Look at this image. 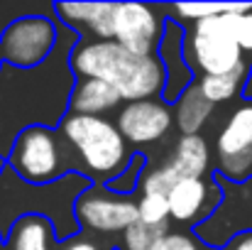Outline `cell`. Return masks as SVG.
<instances>
[{
  "mask_svg": "<svg viewBox=\"0 0 252 250\" xmlns=\"http://www.w3.org/2000/svg\"><path fill=\"white\" fill-rule=\"evenodd\" d=\"M5 169H7V160L0 155V177H2V172H5Z\"/></svg>",
  "mask_w": 252,
  "mask_h": 250,
  "instance_id": "cell-31",
  "label": "cell"
},
{
  "mask_svg": "<svg viewBox=\"0 0 252 250\" xmlns=\"http://www.w3.org/2000/svg\"><path fill=\"white\" fill-rule=\"evenodd\" d=\"M147 165V155H135L132 157V162L130 167L118 177V179H113L110 184H105L110 191H115V194H125V196H132L140 186H142V169Z\"/></svg>",
  "mask_w": 252,
  "mask_h": 250,
  "instance_id": "cell-20",
  "label": "cell"
},
{
  "mask_svg": "<svg viewBox=\"0 0 252 250\" xmlns=\"http://www.w3.org/2000/svg\"><path fill=\"white\" fill-rule=\"evenodd\" d=\"M211 165V150L208 143L201 135H181L174 145V155L164 167L152 169L142 177V194H162L169 191L184 181V179H203Z\"/></svg>",
  "mask_w": 252,
  "mask_h": 250,
  "instance_id": "cell-10",
  "label": "cell"
},
{
  "mask_svg": "<svg viewBox=\"0 0 252 250\" xmlns=\"http://www.w3.org/2000/svg\"><path fill=\"white\" fill-rule=\"evenodd\" d=\"M120 93L110 83L100 79H76L71 98H69V113L76 115H103L113 110L120 103Z\"/></svg>",
  "mask_w": 252,
  "mask_h": 250,
  "instance_id": "cell-14",
  "label": "cell"
},
{
  "mask_svg": "<svg viewBox=\"0 0 252 250\" xmlns=\"http://www.w3.org/2000/svg\"><path fill=\"white\" fill-rule=\"evenodd\" d=\"M174 108H176L174 118H176V125H179L181 135H198L201 125L208 120V115H211V110H213V103L201 93L198 83H193V86L174 103Z\"/></svg>",
  "mask_w": 252,
  "mask_h": 250,
  "instance_id": "cell-17",
  "label": "cell"
},
{
  "mask_svg": "<svg viewBox=\"0 0 252 250\" xmlns=\"http://www.w3.org/2000/svg\"><path fill=\"white\" fill-rule=\"evenodd\" d=\"M243 98L252 101V64H250V71H248V79H245V86H243Z\"/></svg>",
  "mask_w": 252,
  "mask_h": 250,
  "instance_id": "cell-30",
  "label": "cell"
},
{
  "mask_svg": "<svg viewBox=\"0 0 252 250\" xmlns=\"http://www.w3.org/2000/svg\"><path fill=\"white\" fill-rule=\"evenodd\" d=\"M167 17L159 7L145 2H115L113 15V39L137 57H155L164 37Z\"/></svg>",
  "mask_w": 252,
  "mask_h": 250,
  "instance_id": "cell-9",
  "label": "cell"
},
{
  "mask_svg": "<svg viewBox=\"0 0 252 250\" xmlns=\"http://www.w3.org/2000/svg\"><path fill=\"white\" fill-rule=\"evenodd\" d=\"M59 44V22L49 15L15 20L0 37V57L15 69H37L52 59Z\"/></svg>",
  "mask_w": 252,
  "mask_h": 250,
  "instance_id": "cell-6",
  "label": "cell"
},
{
  "mask_svg": "<svg viewBox=\"0 0 252 250\" xmlns=\"http://www.w3.org/2000/svg\"><path fill=\"white\" fill-rule=\"evenodd\" d=\"M171 218L179 223H203L223 201V189L218 181L211 179H184L167 194Z\"/></svg>",
  "mask_w": 252,
  "mask_h": 250,
  "instance_id": "cell-13",
  "label": "cell"
},
{
  "mask_svg": "<svg viewBox=\"0 0 252 250\" xmlns=\"http://www.w3.org/2000/svg\"><path fill=\"white\" fill-rule=\"evenodd\" d=\"M0 250H7V241H5V236H2V231H0Z\"/></svg>",
  "mask_w": 252,
  "mask_h": 250,
  "instance_id": "cell-32",
  "label": "cell"
},
{
  "mask_svg": "<svg viewBox=\"0 0 252 250\" xmlns=\"http://www.w3.org/2000/svg\"><path fill=\"white\" fill-rule=\"evenodd\" d=\"M7 165L22 181L34 186L54 184L66 174H84L79 155L59 128L54 130L44 125H32L20 133L12 152L7 155Z\"/></svg>",
  "mask_w": 252,
  "mask_h": 250,
  "instance_id": "cell-4",
  "label": "cell"
},
{
  "mask_svg": "<svg viewBox=\"0 0 252 250\" xmlns=\"http://www.w3.org/2000/svg\"><path fill=\"white\" fill-rule=\"evenodd\" d=\"M74 216L79 226L93 233H125L135 221H140V201L125 194H115L103 184H93L76 199Z\"/></svg>",
  "mask_w": 252,
  "mask_h": 250,
  "instance_id": "cell-8",
  "label": "cell"
},
{
  "mask_svg": "<svg viewBox=\"0 0 252 250\" xmlns=\"http://www.w3.org/2000/svg\"><path fill=\"white\" fill-rule=\"evenodd\" d=\"M59 133L79 155L84 174L93 179V184H110L118 179L132 162L127 140L103 115H76L69 113L59 125Z\"/></svg>",
  "mask_w": 252,
  "mask_h": 250,
  "instance_id": "cell-3",
  "label": "cell"
},
{
  "mask_svg": "<svg viewBox=\"0 0 252 250\" xmlns=\"http://www.w3.org/2000/svg\"><path fill=\"white\" fill-rule=\"evenodd\" d=\"M171 218L169 199L162 194H142L140 199V221L150 226H164Z\"/></svg>",
  "mask_w": 252,
  "mask_h": 250,
  "instance_id": "cell-21",
  "label": "cell"
},
{
  "mask_svg": "<svg viewBox=\"0 0 252 250\" xmlns=\"http://www.w3.org/2000/svg\"><path fill=\"white\" fill-rule=\"evenodd\" d=\"M155 250H198V241L189 233H169L155 246Z\"/></svg>",
  "mask_w": 252,
  "mask_h": 250,
  "instance_id": "cell-27",
  "label": "cell"
},
{
  "mask_svg": "<svg viewBox=\"0 0 252 250\" xmlns=\"http://www.w3.org/2000/svg\"><path fill=\"white\" fill-rule=\"evenodd\" d=\"M64 250H100L95 243H91V241H69V246Z\"/></svg>",
  "mask_w": 252,
  "mask_h": 250,
  "instance_id": "cell-29",
  "label": "cell"
},
{
  "mask_svg": "<svg viewBox=\"0 0 252 250\" xmlns=\"http://www.w3.org/2000/svg\"><path fill=\"white\" fill-rule=\"evenodd\" d=\"M184 44H186V30L179 20L167 17V27H164V37L159 42V49H157V57L167 71V86H164V93H162V101L164 103H176L191 86H193V69L189 67L186 62V54H184Z\"/></svg>",
  "mask_w": 252,
  "mask_h": 250,
  "instance_id": "cell-12",
  "label": "cell"
},
{
  "mask_svg": "<svg viewBox=\"0 0 252 250\" xmlns=\"http://www.w3.org/2000/svg\"><path fill=\"white\" fill-rule=\"evenodd\" d=\"M248 67L243 64L238 71H233V74H223V76H201L198 79V88H201V93L216 106V103H225V101H230V98H235V93L238 91H243V86H245V79H248Z\"/></svg>",
  "mask_w": 252,
  "mask_h": 250,
  "instance_id": "cell-18",
  "label": "cell"
},
{
  "mask_svg": "<svg viewBox=\"0 0 252 250\" xmlns=\"http://www.w3.org/2000/svg\"><path fill=\"white\" fill-rule=\"evenodd\" d=\"M213 181L220 184L223 201L203 223L193 226V236L208 248H228L233 238L252 231V179L235 184L216 172Z\"/></svg>",
  "mask_w": 252,
  "mask_h": 250,
  "instance_id": "cell-7",
  "label": "cell"
},
{
  "mask_svg": "<svg viewBox=\"0 0 252 250\" xmlns=\"http://www.w3.org/2000/svg\"><path fill=\"white\" fill-rule=\"evenodd\" d=\"M184 54L193 74L201 71L203 76H223L238 71L245 59L240 44L235 42L230 12L193 22V30L184 44Z\"/></svg>",
  "mask_w": 252,
  "mask_h": 250,
  "instance_id": "cell-5",
  "label": "cell"
},
{
  "mask_svg": "<svg viewBox=\"0 0 252 250\" xmlns=\"http://www.w3.org/2000/svg\"><path fill=\"white\" fill-rule=\"evenodd\" d=\"M71 71L76 79H100L110 83L123 101H152L164 93L167 71L159 57H137L115 39L79 42L71 52Z\"/></svg>",
  "mask_w": 252,
  "mask_h": 250,
  "instance_id": "cell-2",
  "label": "cell"
},
{
  "mask_svg": "<svg viewBox=\"0 0 252 250\" xmlns=\"http://www.w3.org/2000/svg\"><path fill=\"white\" fill-rule=\"evenodd\" d=\"M81 42V32L59 22V44L52 59L37 69H0V155L7 160L15 140L32 125L59 128L69 115V98L76 76L71 71V52Z\"/></svg>",
  "mask_w": 252,
  "mask_h": 250,
  "instance_id": "cell-1",
  "label": "cell"
},
{
  "mask_svg": "<svg viewBox=\"0 0 252 250\" xmlns=\"http://www.w3.org/2000/svg\"><path fill=\"white\" fill-rule=\"evenodd\" d=\"M95 10V2H54V15H57V22L76 30L81 25H88L91 15Z\"/></svg>",
  "mask_w": 252,
  "mask_h": 250,
  "instance_id": "cell-22",
  "label": "cell"
},
{
  "mask_svg": "<svg viewBox=\"0 0 252 250\" xmlns=\"http://www.w3.org/2000/svg\"><path fill=\"white\" fill-rule=\"evenodd\" d=\"M57 243V231L54 223L47 216H22L10 236H7V250H52Z\"/></svg>",
  "mask_w": 252,
  "mask_h": 250,
  "instance_id": "cell-15",
  "label": "cell"
},
{
  "mask_svg": "<svg viewBox=\"0 0 252 250\" xmlns=\"http://www.w3.org/2000/svg\"><path fill=\"white\" fill-rule=\"evenodd\" d=\"M218 172L235 184H243L250 179L252 172V150L240 152V155H230V157H218Z\"/></svg>",
  "mask_w": 252,
  "mask_h": 250,
  "instance_id": "cell-23",
  "label": "cell"
},
{
  "mask_svg": "<svg viewBox=\"0 0 252 250\" xmlns=\"http://www.w3.org/2000/svg\"><path fill=\"white\" fill-rule=\"evenodd\" d=\"M218 157H230L252 150V103L240 106L225 123V128L218 133L216 140Z\"/></svg>",
  "mask_w": 252,
  "mask_h": 250,
  "instance_id": "cell-16",
  "label": "cell"
},
{
  "mask_svg": "<svg viewBox=\"0 0 252 250\" xmlns=\"http://www.w3.org/2000/svg\"><path fill=\"white\" fill-rule=\"evenodd\" d=\"M171 110L164 101H135L125 103L118 113V130L123 133L125 140L135 145H147L162 140L171 128Z\"/></svg>",
  "mask_w": 252,
  "mask_h": 250,
  "instance_id": "cell-11",
  "label": "cell"
},
{
  "mask_svg": "<svg viewBox=\"0 0 252 250\" xmlns=\"http://www.w3.org/2000/svg\"><path fill=\"white\" fill-rule=\"evenodd\" d=\"M230 20H233V32H235V42L240 44V49L252 52V12L248 15L230 12Z\"/></svg>",
  "mask_w": 252,
  "mask_h": 250,
  "instance_id": "cell-26",
  "label": "cell"
},
{
  "mask_svg": "<svg viewBox=\"0 0 252 250\" xmlns=\"http://www.w3.org/2000/svg\"><path fill=\"white\" fill-rule=\"evenodd\" d=\"M164 236H169V223H164V226H150V223L135 221L123 233V243H125V250H155V246Z\"/></svg>",
  "mask_w": 252,
  "mask_h": 250,
  "instance_id": "cell-19",
  "label": "cell"
},
{
  "mask_svg": "<svg viewBox=\"0 0 252 250\" xmlns=\"http://www.w3.org/2000/svg\"><path fill=\"white\" fill-rule=\"evenodd\" d=\"M113 15H115V2H95V10L88 20V32L95 39H113Z\"/></svg>",
  "mask_w": 252,
  "mask_h": 250,
  "instance_id": "cell-24",
  "label": "cell"
},
{
  "mask_svg": "<svg viewBox=\"0 0 252 250\" xmlns=\"http://www.w3.org/2000/svg\"><path fill=\"white\" fill-rule=\"evenodd\" d=\"M169 10L176 15L174 20H206V17H213V15H223L225 12V5L220 2H176V5H169Z\"/></svg>",
  "mask_w": 252,
  "mask_h": 250,
  "instance_id": "cell-25",
  "label": "cell"
},
{
  "mask_svg": "<svg viewBox=\"0 0 252 250\" xmlns=\"http://www.w3.org/2000/svg\"><path fill=\"white\" fill-rule=\"evenodd\" d=\"M228 250H252V231H245L238 238H233L228 243Z\"/></svg>",
  "mask_w": 252,
  "mask_h": 250,
  "instance_id": "cell-28",
  "label": "cell"
},
{
  "mask_svg": "<svg viewBox=\"0 0 252 250\" xmlns=\"http://www.w3.org/2000/svg\"><path fill=\"white\" fill-rule=\"evenodd\" d=\"M2 64H5V62H2V57H0V69H2Z\"/></svg>",
  "mask_w": 252,
  "mask_h": 250,
  "instance_id": "cell-33",
  "label": "cell"
}]
</instances>
